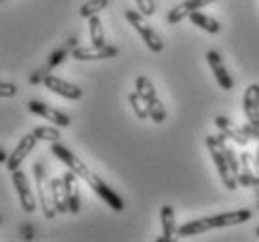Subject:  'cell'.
I'll return each instance as SVG.
<instances>
[{
    "instance_id": "6da1fadb",
    "label": "cell",
    "mask_w": 259,
    "mask_h": 242,
    "mask_svg": "<svg viewBox=\"0 0 259 242\" xmlns=\"http://www.w3.org/2000/svg\"><path fill=\"white\" fill-rule=\"evenodd\" d=\"M252 218V212L248 209L231 210V212H224L218 216H207L199 218V220H190V222L182 223L177 227V235L179 236H194L207 233L210 229H222V227H231V225H239L244 223Z\"/></svg>"
},
{
    "instance_id": "7a4b0ae2",
    "label": "cell",
    "mask_w": 259,
    "mask_h": 242,
    "mask_svg": "<svg viewBox=\"0 0 259 242\" xmlns=\"http://www.w3.org/2000/svg\"><path fill=\"white\" fill-rule=\"evenodd\" d=\"M205 143H207V149L210 152V156H212V162L216 164V169H218V175L222 178V184L226 186L227 190H237L239 188V182H237V178L233 177V173L229 169V164H227V158H226V149L227 144V135L222 131L220 135H208L205 139Z\"/></svg>"
},
{
    "instance_id": "3957f363",
    "label": "cell",
    "mask_w": 259,
    "mask_h": 242,
    "mask_svg": "<svg viewBox=\"0 0 259 242\" xmlns=\"http://www.w3.org/2000/svg\"><path fill=\"white\" fill-rule=\"evenodd\" d=\"M124 15H126V19H128L130 25L134 26L137 32H139V36L143 38V41L147 43V47H149L150 51L152 53H162L163 51V39L160 38V34L156 32L154 28L149 25V21L145 19V15H143L141 12H136V10H126Z\"/></svg>"
},
{
    "instance_id": "277c9868",
    "label": "cell",
    "mask_w": 259,
    "mask_h": 242,
    "mask_svg": "<svg viewBox=\"0 0 259 242\" xmlns=\"http://www.w3.org/2000/svg\"><path fill=\"white\" fill-rule=\"evenodd\" d=\"M34 177H36V190H38V199H39L41 212H44V216H46L47 220H53L59 212H57L55 203H53L51 182H47V173L41 162H36V164H34Z\"/></svg>"
},
{
    "instance_id": "5b68a950",
    "label": "cell",
    "mask_w": 259,
    "mask_h": 242,
    "mask_svg": "<svg viewBox=\"0 0 259 242\" xmlns=\"http://www.w3.org/2000/svg\"><path fill=\"white\" fill-rule=\"evenodd\" d=\"M84 180H87V182H89V186L94 190V193H98V197H100V199H104L105 203L109 205L115 212H122V210H124L122 197L118 196L117 191L113 190L111 186H107V182H105L104 178H100L98 175H94V173L91 171V175L84 178Z\"/></svg>"
},
{
    "instance_id": "8992f818",
    "label": "cell",
    "mask_w": 259,
    "mask_h": 242,
    "mask_svg": "<svg viewBox=\"0 0 259 242\" xmlns=\"http://www.w3.org/2000/svg\"><path fill=\"white\" fill-rule=\"evenodd\" d=\"M51 152L59 158L60 162H62L68 169L73 171L77 177L87 178L89 175H91V169L87 167V164H83V162H81V160H79V158L75 156V154H73V152H71L66 144L60 143V141H57V143L51 144Z\"/></svg>"
},
{
    "instance_id": "52a82bcc",
    "label": "cell",
    "mask_w": 259,
    "mask_h": 242,
    "mask_svg": "<svg viewBox=\"0 0 259 242\" xmlns=\"http://www.w3.org/2000/svg\"><path fill=\"white\" fill-rule=\"evenodd\" d=\"M118 55V47L115 45H84V47H75L71 51V57L79 62H87V60H105L113 59Z\"/></svg>"
},
{
    "instance_id": "ba28073f",
    "label": "cell",
    "mask_w": 259,
    "mask_h": 242,
    "mask_svg": "<svg viewBox=\"0 0 259 242\" xmlns=\"http://www.w3.org/2000/svg\"><path fill=\"white\" fill-rule=\"evenodd\" d=\"M28 111L34 113V115H38V117L46 118L49 120L51 124L59 126V128H68L71 124L70 117L66 115V113L59 111V109H55L51 105L44 104V102H39V100H30L28 102Z\"/></svg>"
},
{
    "instance_id": "9c48e42d",
    "label": "cell",
    "mask_w": 259,
    "mask_h": 242,
    "mask_svg": "<svg viewBox=\"0 0 259 242\" xmlns=\"http://www.w3.org/2000/svg\"><path fill=\"white\" fill-rule=\"evenodd\" d=\"M12 180H13V186H15L17 193H19V201H21L23 210L28 212V214H32L34 210H36V197H34L32 188H30V184H28L26 175L21 169H15L12 173Z\"/></svg>"
},
{
    "instance_id": "30bf717a",
    "label": "cell",
    "mask_w": 259,
    "mask_h": 242,
    "mask_svg": "<svg viewBox=\"0 0 259 242\" xmlns=\"http://www.w3.org/2000/svg\"><path fill=\"white\" fill-rule=\"evenodd\" d=\"M75 43H77V41H75V38H71V39H68V41H66V45H62L60 49H57V51L53 53L51 57L47 59L46 66H44V68H39L38 72L30 77V83H39V81L44 83V79L49 75V72H51L53 68H57L60 62H64V59L68 57V53L75 49Z\"/></svg>"
},
{
    "instance_id": "8fae6325",
    "label": "cell",
    "mask_w": 259,
    "mask_h": 242,
    "mask_svg": "<svg viewBox=\"0 0 259 242\" xmlns=\"http://www.w3.org/2000/svg\"><path fill=\"white\" fill-rule=\"evenodd\" d=\"M36 143H38V139H36V135H34V133H26L25 137L21 139L19 144H17V147L13 149L12 154L8 156L6 167H8V171H10V173H13L15 169H19L21 164L25 162V158L34 151Z\"/></svg>"
},
{
    "instance_id": "7c38bea8",
    "label": "cell",
    "mask_w": 259,
    "mask_h": 242,
    "mask_svg": "<svg viewBox=\"0 0 259 242\" xmlns=\"http://www.w3.org/2000/svg\"><path fill=\"white\" fill-rule=\"evenodd\" d=\"M207 62L210 66V70H212L214 77H216V83L224 88V90H233L235 86V81L231 77V73L227 72V68L224 66V60H222L220 53L218 51H207Z\"/></svg>"
},
{
    "instance_id": "4fadbf2b",
    "label": "cell",
    "mask_w": 259,
    "mask_h": 242,
    "mask_svg": "<svg viewBox=\"0 0 259 242\" xmlns=\"http://www.w3.org/2000/svg\"><path fill=\"white\" fill-rule=\"evenodd\" d=\"M44 85H46L47 90H51L53 94H59L66 100H79L83 96V90L77 85H71V83L57 77V75H51V73L44 79Z\"/></svg>"
},
{
    "instance_id": "5bb4252c",
    "label": "cell",
    "mask_w": 259,
    "mask_h": 242,
    "mask_svg": "<svg viewBox=\"0 0 259 242\" xmlns=\"http://www.w3.org/2000/svg\"><path fill=\"white\" fill-rule=\"evenodd\" d=\"M237 182L239 186H259V169L250 152L240 154V175L237 177Z\"/></svg>"
},
{
    "instance_id": "9a60e30c",
    "label": "cell",
    "mask_w": 259,
    "mask_h": 242,
    "mask_svg": "<svg viewBox=\"0 0 259 242\" xmlns=\"http://www.w3.org/2000/svg\"><path fill=\"white\" fill-rule=\"evenodd\" d=\"M242 109H244V115H246L248 122H252L259 128V85L257 83H252L244 90V96H242Z\"/></svg>"
},
{
    "instance_id": "2e32d148",
    "label": "cell",
    "mask_w": 259,
    "mask_h": 242,
    "mask_svg": "<svg viewBox=\"0 0 259 242\" xmlns=\"http://www.w3.org/2000/svg\"><path fill=\"white\" fill-rule=\"evenodd\" d=\"M212 2H216V0H184V2H181L179 6H175L167 13L165 19H167L169 25H177V23H181L184 17H188L192 12H197V10L208 6V4H212Z\"/></svg>"
},
{
    "instance_id": "e0dca14e",
    "label": "cell",
    "mask_w": 259,
    "mask_h": 242,
    "mask_svg": "<svg viewBox=\"0 0 259 242\" xmlns=\"http://www.w3.org/2000/svg\"><path fill=\"white\" fill-rule=\"evenodd\" d=\"M214 124L220 128V131L226 133L227 139H231L233 143L240 144V147H246L248 141H250V137L244 133V128L237 126L233 120H229V118L224 117V115H218V117L214 118Z\"/></svg>"
},
{
    "instance_id": "ac0fdd59",
    "label": "cell",
    "mask_w": 259,
    "mask_h": 242,
    "mask_svg": "<svg viewBox=\"0 0 259 242\" xmlns=\"http://www.w3.org/2000/svg\"><path fill=\"white\" fill-rule=\"evenodd\" d=\"M66 188V197H68V207H70L71 214H77L81 210V197H79V177L73 171H66L62 175Z\"/></svg>"
},
{
    "instance_id": "d6986e66",
    "label": "cell",
    "mask_w": 259,
    "mask_h": 242,
    "mask_svg": "<svg viewBox=\"0 0 259 242\" xmlns=\"http://www.w3.org/2000/svg\"><path fill=\"white\" fill-rule=\"evenodd\" d=\"M160 220H162V236H158L160 242L175 240L173 236L177 235V223H175V210L171 205H163L160 210Z\"/></svg>"
},
{
    "instance_id": "ffe728a7",
    "label": "cell",
    "mask_w": 259,
    "mask_h": 242,
    "mask_svg": "<svg viewBox=\"0 0 259 242\" xmlns=\"http://www.w3.org/2000/svg\"><path fill=\"white\" fill-rule=\"evenodd\" d=\"M51 196H53L55 209H57V212H59V214L70 212V207H68V197H66L64 180H62V177L53 178V180H51Z\"/></svg>"
},
{
    "instance_id": "44dd1931",
    "label": "cell",
    "mask_w": 259,
    "mask_h": 242,
    "mask_svg": "<svg viewBox=\"0 0 259 242\" xmlns=\"http://www.w3.org/2000/svg\"><path fill=\"white\" fill-rule=\"evenodd\" d=\"M190 17V21L194 23L197 28H201V30H205V32H208V34H218L220 32V23L216 19H212V17H208L207 13H201L199 10L197 12H192L188 15Z\"/></svg>"
},
{
    "instance_id": "7402d4cb",
    "label": "cell",
    "mask_w": 259,
    "mask_h": 242,
    "mask_svg": "<svg viewBox=\"0 0 259 242\" xmlns=\"http://www.w3.org/2000/svg\"><path fill=\"white\" fill-rule=\"evenodd\" d=\"M89 34H91V43L92 45H105V32H104V23L100 21L98 15L89 17Z\"/></svg>"
},
{
    "instance_id": "603a6c76",
    "label": "cell",
    "mask_w": 259,
    "mask_h": 242,
    "mask_svg": "<svg viewBox=\"0 0 259 242\" xmlns=\"http://www.w3.org/2000/svg\"><path fill=\"white\" fill-rule=\"evenodd\" d=\"M32 133L36 135L38 141H47V143H57L62 137L59 128H53V126H38L32 130Z\"/></svg>"
},
{
    "instance_id": "cb8c5ba5",
    "label": "cell",
    "mask_w": 259,
    "mask_h": 242,
    "mask_svg": "<svg viewBox=\"0 0 259 242\" xmlns=\"http://www.w3.org/2000/svg\"><path fill=\"white\" fill-rule=\"evenodd\" d=\"M136 92L141 98L147 100V102L156 98V88H154V85H152V81H150L147 75H139V77L136 79Z\"/></svg>"
},
{
    "instance_id": "d4e9b609",
    "label": "cell",
    "mask_w": 259,
    "mask_h": 242,
    "mask_svg": "<svg viewBox=\"0 0 259 242\" xmlns=\"http://www.w3.org/2000/svg\"><path fill=\"white\" fill-rule=\"evenodd\" d=\"M128 102H130V105H132L134 113L137 115V118H141V120L149 118V104H147V100L141 98L137 92H132L128 96Z\"/></svg>"
},
{
    "instance_id": "484cf974",
    "label": "cell",
    "mask_w": 259,
    "mask_h": 242,
    "mask_svg": "<svg viewBox=\"0 0 259 242\" xmlns=\"http://www.w3.org/2000/svg\"><path fill=\"white\" fill-rule=\"evenodd\" d=\"M107 6H109V0H89V2H84L83 6H81L79 15L84 17V19H89L92 15L100 13L102 10H105Z\"/></svg>"
},
{
    "instance_id": "4316f807",
    "label": "cell",
    "mask_w": 259,
    "mask_h": 242,
    "mask_svg": "<svg viewBox=\"0 0 259 242\" xmlns=\"http://www.w3.org/2000/svg\"><path fill=\"white\" fill-rule=\"evenodd\" d=\"M147 104H149V117L154 120L156 124H162L163 120L167 118V111H165L163 104L158 100V96H156V98H152V100H149Z\"/></svg>"
},
{
    "instance_id": "83f0119b",
    "label": "cell",
    "mask_w": 259,
    "mask_h": 242,
    "mask_svg": "<svg viewBox=\"0 0 259 242\" xmlns=\"http://www.w3.org/2000/svg\"><path fill=\"white\" fill-rule=\"evenodd\" d=\"M224 152H226V158H227V164H229V169H231V173H233V177L237 178L240 175V156L237 154V152H235V149L231 147V144H226Z\"/></svg>"
},
{
    "instance_id": "f1b7e54d",
    "label": "cell",
    "mask_w": 259,
    "mask_h": 242,
    "mask_svg": "<svg viewBox=\"0 0 259 242\" xmlns=\"http://www.w3.org/2000/svg\"><path fill=\"white\" fill-rule=\"evenodd\" d=\"M137 2V10L145 15V17H150L156 13V4L154 0H136Z\"/></svg>"
},
{
    "instance_id": "f546056e",
    "label": "cell",
    "mask_w": 259,
    "mask_h": 242,
    "mask_svg": "<svg viewBox=\"0 0 259 242\" xmlns=\"http://www.w3.org/2000/svg\"><path fill=\"white\" fill-rule=\"evenodd\" d=\"M13 96H17V85L0 81V98H13Z\"/></svg>"
},
{
    "instance_id": "4dcf8cb0",
    "label": "cell",
    "mask_w": 259,
    "mask_h": 242,
    "mask_svg": "<svg viewBox=\"0 0 259 242\" xmlns=\"http://www.w3.org/2000/svg\"><path fill=\"white\" fill-rule=\"evenodd\" d=\"M244 128V133H246L250 139H255V141H259V128L255 124H252V122H246V124L242 126Z\"/></svg>"
},
{
    "instance_id": "1f68e13d",
    "label": "cell",
    "mask_w": 259,
    "mask_h": 242,
    "mask_svg": "<svg viewBox=\"0 0 259 242\" xmlns=\"http://www.w3.org/2000/svg\"><path fill=\"white\" fill-rule=\"evenodd\" d=\"M253 160H255V167L259 169V141H257V151H255V154H253Z\"/></svg>"
},
{
    "instance_id": "d6a6232c",
    "label": "cell",
    "mask_w": 259,
    "mask_h": 242,
    "mask_svg": "<svg viewBox=\"0 0 259 242\" xmlns=\"http://www.w3.org/2000/svg\"><path fill=\"white\" fill-rule=\"evenodd\" d=\"M2 162H8V156H6V152H4V149H0V164Z\"/></svg>"
},
{
    "instance_id": "836d02e7",
    "label": "cell",
    "mask_w": 259,
    "mask_h": 242,
    "mask_svg": "<svg viewBox=\"0 0 259 242\" xmlns=\"http://www.w3.org/2000/svg\"><path fill=\"white\" fill-rule=\"evenodd\" d=\"M255 235H257V236H259V227H257V231H255Z\"/></svg>"
},
{
    "instance_id": "e575fe53",
    "label": "cell",
    "mask_w": 259,
    "mask_h": 242,
    "mask_svg": "<svg viewBox=\"0 0 259 242\" xmlns=\"http://www.w3.org/2000/svg\"><path fill=\"white\" fill-rule=\"evenodd\" d=\"M0 225H2V218H0Z\"/></svg>"
},
{
    "instance_id": "d590c367",
    "label": "cell",
    "mask_w": 259,
    "mask_h": 242,
    "mask_svg": "<svg viewBox=\"0 0 259 242\" xmlns=\"http://www.w3.org/2000/svg\"><path fill=\"white\" fill-rule=\"evenodd\" d=\"M0 2H6V0H0Z\"/></svg>"
}]
</instances>
